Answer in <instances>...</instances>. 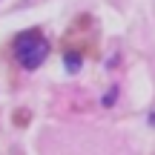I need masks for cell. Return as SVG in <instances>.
Returning <instances> with one entry per match:
<instances>
[{"instance_id": "obj_1", "label": "cell", "mask_w": 155, "mask_h": 155, "mask_svg": "<svg viewBox=\"0 0 155 155\" xmlns=\"http://www.w3.org/2000/svg\"><path fill=\"white\" fill-rule=\"evenodd\" d=\"M49 55V43L46 38L38 32V29H29V32H20L15 40V58L23 69H38L40 63Z\"/></svg>"}, {"instance_id": "obj_2", "label": "cell", "mask_w": 155, "mask_h": 155, "mask_svg": "<svg viewBox=\"0 0 155 155\" xmlns=\"http://www.w3.org/2000/svg\"><path fill=\"white\" fill-rule=\"evenodd\" d=\"M66 69L69 72H78V69H81V52H75V55L69 52L66 55Z\"/></svg>"}]
</instances>
